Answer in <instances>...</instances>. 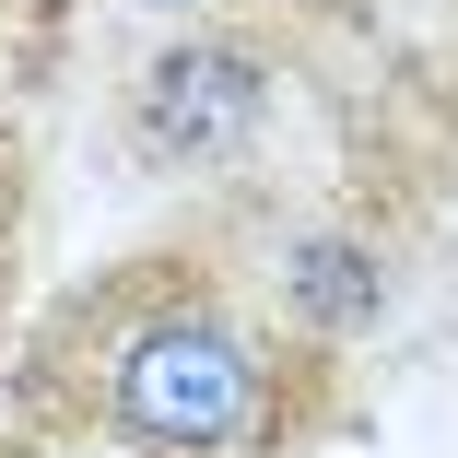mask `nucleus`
I'll return each instance as SVG.
<instances>
[{"mask_svg":"<svg viewBox=\"0 0 458 458\" xmlns=\"http://www.w3.org/2000/svg\"><path fill=\"white\" fill-rule=\"evenodd\" d=\"M294 306H306L318 329L377 318V270H364V247H306V259H294Z\"/></svg>","mask_w":458,"mask_h":458,"instance_id":"nucleus-3","label":"nucleus"},{"mask_svg":"<svg viewBox=\"0 0 458 458\" xmlns=\"http://www.w3.org/2000/svg\"><path fill=\"white\" fill-rule=\"evenodd\" d=\"M259 106H270V82H259L247 47H176V59H153V82H141V141L200 165V153H235V141L259 130Z\"/></svg>","mask_w":458,"mask_h":458,"instance_id":"nucleus-2","label":"nucleus"},{"mask_svg":"<svg viewBox=\"0 0 458 458\" xmlns=\"http://www.w3.org/2000/svg\"><path fill=\"white\" fill-rule=\"evenodd\" d=\"M118 423H130L141 446H165V458L235 446V435L259 423V364H247V341L212 329V318L141 329V341L118 352Z\"/></svg>","mask_w":458,"mask_h":458,"instance_id":"nucleus-1","label":"nucleus"}]
</instances>
